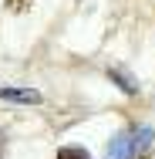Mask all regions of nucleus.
Listing matches in <instances>:
<instances>
[{
  "label": "nucleus",
  "mask_w": 155,
  "mask_h": 159,
  "mask_svg": "<svg viewBox=\"0 0 155 159\" xmlns=\"http://www.w3.org/2000/svg\"><path fill=\"white\" fill-rule=\"evenodd\" d=\"M105 159H138V149H135V129H122V132L108 142Z\"/></svg>",
  "instance_id": "obj_1"
},
{
  "label": "nucleus",
  "mask_w": 155,
  "mask_h": 159,
  "mask_svg": "<svg viewBox=\"0 0 155 159\" xmlns=\"http://www.w3.org/2000/svg\"><path fill=\"white\" fill-rule=\"evenodd\" d=\"M3 102H20V105H41V92L37 88H0Z\"/></svg>",
  "instance_id": "obj_2"
},
{
  "label": "nucleus",
  "mask_w": 155,
  "mask_h": 159,
  "mask_svg": "<svg viewBox=\"0 0 155 159\" xmlns=\"http://www.w3.org/2000/svg\"><path fill=\"white\" fill-rule=\"evenodd\" d=\"M108 78L122 88L125 95H138V85H135V78H131L128 71H122V68H108Z\"/></svg>",
  "instance_id": "obj_3"
},
{
  "label": "nucleus",
  "mask_w": 155,
  "mask_h": 159,
  "mask_svg": "<svg viewBox=\"0 0 155 159\" xmlns=\"http://www.w3.org/2000/svg\"><path fill=\"white\" fill-rule=\"evenodd\" d=\"M54 159H91V152H88L84 146H61Z\"/></svg>",
  "instance_id": "obj_4"
},
{
  "label": "nucleus",
  "mask_w": 155,
  "mask_h": 159,
  "mask_svg": "<svg viewBox=\"0 0 155 159\" xmlns=\"http://www.w3.org/2000/svg\"><path fill=\"white\" fill-rule=\"evenodd\" d=\"M27 3H31V0H10V7H14V10H27Z\"/></svg>",
  "instance_id": "obj_5"
},
{
  "label": "nucleus",
  "mask_w": 155,
  "mask_h": 159,
  "mask_svg": "<svg viewBox=\"0 0 155 159\" xmlns=\"http://www.w3.org/2000/svg\"><path fill=\"white\" fill-rule=\"evenodd\" d=\"M3 146H7V142H3V129H0V159H3Z\"/></svg>",
  "instance_id": "obj_6"
}]
</instances>
